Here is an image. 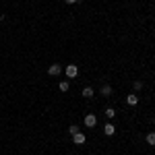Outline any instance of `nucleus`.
Returning <instances> with one entry per match:
<instances>
[{"mask_svg":"<svg viewBox=\"0 0 155 155\" xmlns=\"http://www.w3.org/2000/svg\"><path fill=\"white\" fill-rule=\"evenodd\" d=\"M66 4H74V2H79V0H64Z\"/></svg>","mask_w":155,"mask_h":155,"instance_id":"4468645a","label":"nucleus"},{"mask_svg":"<svg viewBox=\"0 0 155 155\" xmlns=\"http://www.w3.org/2000/svg\"><path fill=\"white\" fill-rule=\"evenodd\" d=\"M83 122H85V126H87V128H93V126L97 124V118H95V114H87Z\"/></svg>","mask_w":155,"mask_h":155,"instance_id":"7ed1b4c3","label":"nucleus"},{"mask_svg":"<svg viewBox=\"0 0 155 155\" xmlns=\"http://www.w3.org/2000/svg\"><path fill=\"white\" fill-rule=\"evenodd\" d=\"M112 93H114V89H112L110 85H104V87H101V95L110 97V95H112Z\"/></svg>","mask_w":155,"mask_h":155,"instance_id":"0eeeda50","label":"nucleus"},{"mask_svg":"<svg viewBox=\"0 0 155 155\" xmlns=\"http://www.w3.org/2000/svg\"><path fill=\"white\" fill-rule=\"evenodd\" d=\"M85 141H87V139H85L83 132H77V134H72V143H74V145H85Z\"/></svg>","mask_w":155,"mask_h":155,"instance_id":"20e7f679","label":"nucleus"},{"mask_svg":"<svg viewBox=\"0 0 155 155\" xmlns=\"http://www.w3.org/2000/svg\"><path fill=\"white\" fill-rule=\"evenodd\" d=\"M106 118H107V120L116 118V110H114V107H107V110H106Z\"/></svg>","mask_w":155,"mask_h":155,"instance_id":"9d476101","label":"nucleus"},{"mask_svg":"<svg viewBox=\"0 0 155 155\" xmlns=\"http://www.w3.org/2000/svg\"><path fill=\"white\" fill-rule=\"evenodd\" d=\"M77 74H79V66L77 64H66V77L68 79H74Z\"/></svg>","mask_w":155,"mask_h":155,"instance_id":"f03ea898","label":"nucleus"},{"mask_svg":"<svg viewBox=\"0 0 155 155\" xmlns=\"http://www.w3.org/2000/svg\"><path fill=\"white\" fill-rule=\"evenodd\" d=\"M153 124H155V118H153Z\"/></svg>","mask_w":155,"mask_h":155,"instance_id":"2eb2a0df","label":"nucleus"},{"mask_svg":"<svg viewBox=\"0 0 155 155\" xmlns=\"http://www.w3.org/2000/svg\"><path fill=\"white\" fill-rule=\"evenodd\" d=\"M145 141L151 145V147H155V132H149V134L145 137Z\"/></svg>","mask_w":155,"mask_h":155,"instance_id":"1a4fd4ad","label":"nucleus"},{"mask_svg":"<svg viewBox=\"0 0 155 155\" xmlns=\"http://www.w3.org/2000/svg\"><path fill=\"white\" fill-rule=\"evenodd\" d=\"M104 132H106L107 137H112V134H116V126H114L112 122H107L106 126H104Z\"/></svg>","mask_w":155,"mask_h":155,"instance_id":"39448f33","label":"nucleus"},{"mask_svg":"<svg viewBox=\"0 0 155 155\" xmlns=\"http://www.w3.org/2000/svg\"><path fill=\"white\" fill-rule=\"evenodd\" d=\"M126 104H128V106H137V104H139V95H134V93L126 95Z\"/></svg>","mask_w":155,"mask_h":155,"instance_id":"423d86ee","label":"nucleus"},{"mask_svg":"<svg viewBox=\"0 0 155 155\" xmlns=\"http://www.w3.org/2000/svg\"><path fill=\"white\" fill-rule=\"evenodd\" d=\"M68 132H71V134H77V132H81V126H77V124H71V126H68Z\"/></svg>","mask_w":155,"mask_h":155,"instance_id":"f8f14e48","label":"nucleus"},{"mask_svg":"<svg viewBox=\"0 0 155 155\" xmlns=\"http://www.w3.org/2000/svg\"><path fill=\"white\" fill-rule=\"evenodd\" d=\"M83 97L85 99H91V97H93V89H91V87H85L83 89Z\"/></svg>","mask_w":155,"mask_h":155,"instance_id":"6e6552de","label":"nucleus"},{"mask_svg":"<svg viewBox=\"0 0 155 155\" xmlns=\"http://www.w3.org/2000/svg\"><path fill=\"white\" fill-rule=\"evenodd\" d=\"M132 87H134V89H137V91H139V89H141V87H143V83H141V81H134V85H132Z\"/></svg>","mask_w":155,"mask_h":155,"instance_id":"ddd939ff","label":"nucleus"},{"mask_svg":"<svg viewBox=\"0 0 155 155\" xmlns=\"http://www.w3.org/2000/svg\"><path fill=\"white\" fill-rule=\"evenodd\" d=\"M60 72H62V64H58V62L50 64V68H48V74H50V77H58Z\"/></svg>","mask_w":155,"mask_h":155,"instance_id":"f257e3e1","label":"nucleus"},{"mask_svg":"<svg viewBox=\"0 0 155 155\" xmlns=\"http://www.w3.org/2000/svg\"><path fill=\"white\" fill-rule=\"evenodd\" d=\"M68 87H71V85H68V81H60V85H58V89H60V91H64V93L68 91Z\"/></svg>","mask_w":155,"mask_h":155,"instance_id":"9b49d317","label":"nucleus"}]
</instances>
